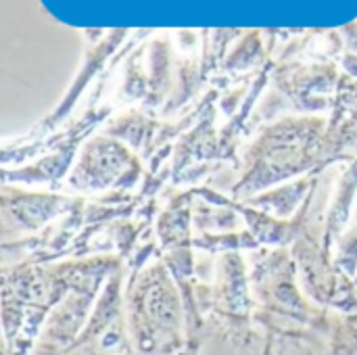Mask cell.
Segmentation results:
<instances>
[{"instance_id": "obj_1", "label": "cell", "mask_w": 357, "mask_h": 355, "mask_svg": "<svg viewBox=\"0 0 357 355\" xmlns=\"http://www.w3.org/2000/svg\"><path fill=\"white\" fill-rule=\"evenodd\" d=\"M253 320L264 341L326 339L331 310L316 305L301 293L297 264L289 247H261L251 253L249 266Z\"/></svg>"}, {"instance_id": "obj_2", "label": "cell", "mask_w": 357, "mask_h": 355, "mask_svg": "<svg viewBox=\"0 0 357 355\" xmlns=\"http://www.w3.org/2000/svg\"><path fill=\"white\" fill-rule=\"evenodd\" d=\"M126 318L136 355L186 354L184 301L163 259L128 276Z\"/></svg>"}, {"instance_id": "obj_3", "label": "cell", "mask_w": 357, "mask_h": 355, "mask_svg": "<svg viewBox=\"0 0 357 355\" xmlns=\"http://www.w3.org/2000/svg\"><path fill=\"white\" fill-rule=\"evenodd\" d=\"M335 161L331 140L305 126L276 128L259 138L245 155V169L232 188V199L245 203L272 184L301 174H322Z\"/></svg>"}, {"instance_id": "obj_4", "label": "cell", "mask_w": 357, "mask_h": 355, "mask_svg": "<svg viewBox=\"0 0 357 355\" xmlns=\"http://www.w3.org/2000/svg\"><path fill=\"white\" fill-rule=\"evenodd\" d=\"M289 249L297 264L301 287L316 305L339 314L357 312L356 278L333 259L328 249H324L322 232H314L310 213Z\"/></svg>"}, {"instance_id": "obj_5", "label": "cell", "mask_w": 357, "mask_h": 355, "mask_svg": "<svg viewBox=\"0 0 357 355\" xmlns=\"http://www.w3.org/2000/svg\"><path fill=\"white\" fill-rule=\"evenodd\" d=\"M126 278L128 270L123 262L105 282L84 333L69 354L136 355L126 318Z\"/></svg>"}, {"instance_id": "obj_6", "label": "cell", "mask_w": 357, "mask_h": 355, "mask_svg": "<svg viewBox=\"0 0 357 355\" xmlns=\"http://www.w3.org/2000/svg\"><path fill=\"white\" fill-rule=\"evenodd\" d=\"M142 176L136 155L111 140H92L79 155L69 180V192H94L107 188H132Z\"/></svg>"}, {"instance_id": "obj_7", "label": "cell", "mask_w": 357, "mask_h": 355, "mask_svg": "<svg viewBox=\"0 0 357 355\" xmlns=\"http://www.w3.org/2000/svg\"><path fill=\"white\" fill-rule=\"evenodd\" d=\"M79 203L82 199L77 197H61V195H44V192L33 195L4 184L0 190L2 232L31 234L42 226L50 224L56 216H67Z\"/></svg>"}, {"instance_id": "obj_8", "label": "cell", "mask_w": 357, "mask_h": 355, "mask_svg": "<svg viewBox=\"0 0 357 355\" xmlns=\"http://www.w3.org/2000/svg\"><path fill=\"white\" fill-rule=\"evenodd\" d=\"M357 195V159L349 161V165L345 167L343 176L337 182L335 195H333V203L331 209L324 218V228H322V245L324 249H328L333 253V247L339 245V241L345 234L349 216H351V207L356 201Z\"/></svg>"}, {"instance_id": "obj_9", "label": "cell", "mask_w": 357, "mask_h": 355, "mask_svg": "<svg viewBox=\"0 0 357 355\" xmlns=\"http://www.w3.org/2000/svg\"><path fill=\"white\" fill-rule=\"evenodd\" d=\"M328 354L331 355H357V312L331 316L328 331Z\"/></svg>"}, {"instance_id": "obj_10", "label": "cell", "mask_w": 357, "mask_h": 355, "mask_svg": "<svg viewBox=\"0 0 357 355\" xmlns=\"http://www.w3.org/2000/svg\"><path fill=\"white\" fill-rule=\"evenodd\" d=\"M335 262L349 274L357 282V228L343 234V239L337 245Z\"/></svg>"}]
</instances>
